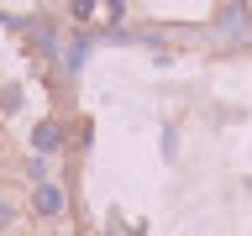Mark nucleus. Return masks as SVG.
<instances>
[{"mask_svg": "<svg viewBox=\"0 0 252 236\" xmlns=\"http://www.w3.org/2000/svg\"><path fill=\"white\" fill-rule=\"evenodd\" d=\"M32 147H37V152H58V147H63L58 121H37V131H32Z\"/></svg>", "mask_w": 252, "mask_h": 236, "instance_id": "f03ea898", "label": "nucleus"}, {"mask_svg": "<svg viewBox=\"0 0 252 236\" xmlns=\"http://www.w3.org/2000/svg\"><path fill=\"white\" fill-rule=\"evenodd\" d=\"M32 215H42V220L63 215V189L58 184H37V194H32Z\"/></svg>", "mask_w": 252, "mask_h": 236, "instance_id": "f257e3e1", "label": "nucleus"}, {"mask_svg": "<svg viewBox=\"0 0 252 236\" xmlns=\"http://www.w3.org/2000/svg\"><path fill=\"white\" fill-rule=\"evenodd\" d=\"M5 220H11V210H5V200H0V226H5Z\"/></svg>", "mask_w": 252, "mask_h": 236, "instance_id": "7ed1b4c3", "label": "nucleus"}]
</instances>
